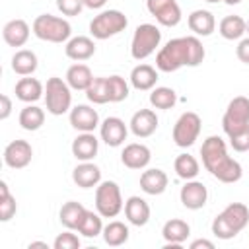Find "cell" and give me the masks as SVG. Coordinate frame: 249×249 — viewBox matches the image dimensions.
<instances>
[{"label":"cell","mask_w":249,"mask_h":249,"mask_svg":"<svg viewBox=\"0 0 249 249\" xmlns=\"http://www.w3.org/2000/svg\"><path fill=\"white\" fill-rule=\"evenodd\" d=\"M200 128H202L200 117L196 113H193V111H187L177 119L175 126H173V142L179 148H189L198 138Z\"/></svg>","instance_id":"30bf717a"},{"label":"cell","mask_w":249,"mask_h":249,"mask_svg":"<svg viewBox=\"0 0 249 249\" xmlns=\"http://www.w3.org/2000/svg\"><path fill=\"white\" fill-rule=\"evenodd\" d=\"M80 245H82L80 237L76 233H72V230H68L64 233H58L54 243H53L54 249H80Z\"/></svg>","instance_id":"ab89813d"},{"label":"cell","mask_w":249,"mask_h":249,"mask_svg":"<svg viewBox=\"0 0 249 249\" xmlns=\"http://www.w3.org/2000/svg\"><path fill=\"white\" fill-rule=\"evenodd\" d=\"M37 54L29 49H19L12 56V70L19 76H31L37 70Z\"/></svg>","instance_id":"f546056e"},{"label":"cell","mask_w":249,"mask_h":249,"mask_svg":"<svg viewBox=\"0 0 249 249\" xmlns=\"http://www.w3.org/2000/svg\"><path fill=\"white\" fill-rule=\"evenodd\" d=\"M235 54H237V58L243 64H249V37H245V39L239 41V45L235 49Z\"/></svg>","instance_id":"7bdbcfd3"},{"label":"cell","mask_w":249,"mask_h":249,"mask_svg":"<svg viewBox=\"0 0 249 249\" xmlns=\"http://www.w3.org/2000/svg\"><path fill=\"white\" fill-rule=\"evenodd\" d=\"M33 35L47 43H64L72 35V25L68 19L53 16V14H41L33 19Z\"/></svg>","instance_id":"277c9868"},{"label":"cell","mask_w":249,"mask_h":249,"mask_svg":"<svg viewBox=\"0 0 249 249\" xmlns=\"http://www.w3.org/2000/svg\"><path fill=\"white\" fill-rule=\"evenodd\" d=\"M187 23H189V29L195 35H198V37H208L216 29L214 14L208 12V10H195V12H191Z\"/></svg>","instance_id":"d4e9b609"},{"label":"cell","mask_w":249,"mask_h":249,"mask_svg":"<svg viewBox=\"0 0 249 249\" xmlns=\"http://www.w3.org/2000/svg\"><path fill=\"white\" fill-rule=\"evenodd\" d=\"M107 91H109V103H121L128 97V84L123 76H109L107 78Z\"/></svg>","instance_id":"d590c367"},{"label":"cell","mask_w":249,"mask_h":249,"mask_svg":"<svg viewBox=\"0 0 249 249\" xmlns=\"http://www.w3.org/2000/svg\"><path fill=\"white\" fill-rule=\"evenodd\" d=\"M202 165L222 183H237L243 175V169L237 160L228 156V146L220 136H208L200 146Z\"/></svg>","instance_id":"7a4b0ae2"},{"label":"cell","mask_w":249,"mask_h":249,"mask_svg":"<svg viewBox=\"0 0 249 249\" xmlns=\"http://www.w3.org/2000/svg\"><path fill=\"white\" fill-rule=\"evenodd\" d=\"M150 160H152L150 148L146 144H140V142L126 144L124 150L121 152V161L128 169H144L150 163Z\"/></svg>","instance_id":"2e32d148"},{"label":"cell","mask_w":249,"mask_h":249,"mask_svg":"<svg viewBox=\"0 0 249 249\" xmlns=\"http://www.w3.org/2000/svg\"><path fill=\"white\" fill-rule=\"evenodd\" d=\"M179 198H181V204L189 210H198L206 204L208 200V191L206 187L200 183V181H187L183 187H181V193H179Z\"/></svg>","instance_id":"5bb4252c"},{"label":"cell","mask_w":249,"mask_h":249,"mask_svg":"<svg viewBox=\"0 0 249 249\" xmlns=\"http://www.w3.org/2000/svg\"><path fill=\"white\" fill-rule=\"evenodd\" d=\"M150 103L156 109H171L177 103V93L171 88H165V86L154 88L152 93H150Z\"/></svg>","instance_id":"e575fe53"},{"label":"cell","mask_w":249,"mask_h":249,"mask_svg":"<svg viewBox=\"0 0 249 249\" xmlns=\"http://www.w3.org/2000/svg\"><path fill=\"white\" fill-rule=\"evenodd\" d=\"M2 37H4L6 45H10V47H23L27 43V39H29V25H27V21L19 19V18L10 19L4 25V29H2Z\"/></svg>","instance_id":"cb8c5ba5"},{"label":"cell","mask_w":249,"mask_h":249,"mask_svg":"<svg viewBox=\"0 0 249 249\" xmlns=\"http://www.w3.org/2000/svg\"><path fill=\"white\" fill-rule=\"evenodd\" d=\"M161 41V31L154 25V23H142L134 29L132 35V43H130V54L134 60H144L148 58L152 53H156V49L160 47Z\"/></svg>","instance_id":"52a82bcc"},{"label":"cell","mask_w":249,"mask_h":249,"mask_svg":"<svg viewBox=\"0 0 249 249\" xmlns=\"http://www.w3.org/2000/svg\"><path fill=\"white\" fill-rule=\"evenodd\" d=\"M222 2H226L228 6H235V4H239L241 0H222Z\"/></svg>","instance_id":"c3c4849f"},{"label":"cell","mask_w":249,"mask_h":249,"mask_svg":"<svg viewBox=\"0 0 249 249\" xmlns=\"http://www.w3.org/2000/svg\"><path fill=\"white\" fill-rule=\"evenodd\" d=\"M72 179H74V183L78 187L91 189V187H97L101 183V169L91 161H82V163H78L74 167Z\"/></svg>","instance_id":"603a6c76"},{"label":"cell","mask_w":249,"mask_h":249,"mask_svg":"<svg viewBox=\"0 0 249 249\" xmlns=\"http://www.w3.org/2000/svg\"><path fill=\"white\" fill-rule=\"evenodd\" d=\"M191 249H214V243L212 241H208V239H195L191 245H189Z\"/></svg>","instance_id":"f6af8a7d"},{"label":"cell","mask_w":249,"mask_h":249,"mask_svg":"<svg viewBox=\"0 0 249 249\" xmlns=\"http://www.w3.org/2000/svg\"><path fill=\"white\" fill-rule=\"evenodd\" d=\"M43 93H45V88L37 78L23 76L16 84V97L23 103H35L43 97Z\"/></svg>","instance_id":"4316f807"},{"label":"cell","mask_w":249,"mask_h":249,"mask_svg":"<svg viewBox=\"0 0 249 249\" xmlns=\"http://www.w3.org/2000/svg\"><path fill=\"white\" fill-rule=\"evenodd\" d=\"M33 148L27 140H12L4 148V163L12 169H23L31 163Z\"/></svg>","instance_id":"7c38bea8"},{"label":"cell","mask_w":249,"mask_h":249,"mask_svg":"<svg viewBox=\"0 0 249 249\" xmlns=\"http://www.w3.org/2000/svg\"><path fill=\"white\" fill-rule=\"evenodd\" d=\"M247 33H249V19H247Z\"/></svg>","instance_id":"f907efd6"},{"label":"cell","mask_w":249,"mask_h":249,"mask_svg":"<svg viewBox=\"0 0 249 249\" xmlns=\"http://www.w3.org/2000/svg\"><path fill=\"white\" fill-rule=\"evenodd\" d=\"M206 2H212L214 4V2H222V0H206Z\"/></svg>","instance_id":"681fc988"},{"label":"cell","mask_w":249,"mask_h":249,"mask_svg":"<svg viewBox=\"0 0 249 249\" xmlns=\"http://www.w3.org/2000/svg\"><path fill=\"white\" fill-rule=\"evenodd\" d=\"M146 8L160 25L175 27L181 21V8L177 0H146Z\"/></svg>","instance_id":"8fae6325"},{"label":"cell","mask_w":249,"mask_h":249,"mask_svg":"<svg viewBox=\"0 0 249 249\" xmlns=\"http://www.w3.org/2000/svg\"><path fill=\"white\" fill-rule=\"evenodd\" d=\"M97 150H99V140L95 138L93 132H82L72 142V156L80 161H91L97 156Z\"/></svg>","instance_id":"d6986e66"},{"label":"cell","mask_w":249,"mask_h":249,"mask_svg":"<svg viewBox=\"0 0 249 249\" xmlns=\"http://www.w3.org/2000/svg\"><path fill=\"white\" fill-rule=\"evenodd\" d=\"M161 235L167 241V249H177L191 235V226L185 220H181V218H171V220H167L163 224Z\"/></svg>","instance_id":"e0dca14e"},{"label":"cell","mask_w":249,"mask_h":249,"mask_svg":"<svg viewBox=\"0 0 249 249\" xmlns=\"http://www.w3.org/2000/svg\"><path fill=\"white\" fill-rule=\"evenodd\" d=\"M45 123V111L37 105L27 103L21 111H19V124L23 130H39Z\"/></svg>","instance_id":"1f68e13d"},{"label":"cell","mask_w":249,"mask_h":249,"mask_svg":"<svg viewBox=\"0 0 249 249\" xmlns=\"http://www.w3.org/2000/svg\"><path fill=\"white\" fill-rule=\"evenodd\" d=\"M128 126H130V132L136 138H148L158 128V115L152 109H140V111H136L132 115Z\"/></svg>","instance_id":"ac0fdd59"},{"label":"cell","mask_w":249,"mask_h":249,"mask_svg":"<svg viewBox=\"0 0 249 249\" xmlns=\"http://www.w3.org/2000/svg\"><path fill=\"white\" fill-rule=\"evenodd\" d=\"M230 146L235 152H249V126L243 128L241 132L230 136Z\"/></svg>","instance_id":"b9f144b4"},{"label":"cell","mask_w":249,"mask_h":249,"mask_svg":"<svg viewBox=\"0 0 249 249\" xmlns=\"http://www.w3.org/2000/svg\"><path fill=\"white\" fill-rule=\"evenodd\" d=\"M70 124L80 132H93L99 126V115L89 105H76L70 109Z\"/></svg>","instance_id":"9a60e30c"},{"label":"cell","mask_w":249,"mask_h":249,"mask_svg":"<svg viewBox=\"0 0 249 249\" xmlns=\"http://www.w3.org/2000/svg\"><path fill=\"white\" fill-rule=\"evenodd\" d=\"M167 173L163 169H158V167H152V169H146L142 171L140 175V189L146 193V195H161L165 189H167Z\"/></svg>","instance_id":"44dd1931"},{"label":"cell","mask_w":249,"mask_h":249,"mask_svg":"<svg viewBox=\"0 0 249 249\" xmlns=\"http://www.w3.org/2000/svg\"><path fill=\"white\" fill-rule=\"evenodd\" d=\"M31 247H45V249H47V243H45V241H31V243H29V249H31Z\"/></svg>","instance_id":"7dc6e473"},{"label":"cell","mask_w":249,"mask_h":249,"mask_svg":"<svg viewBox=\"0 0 249 249\" xmlns=\"http://www.w3.org/2000/svg\"><path fill=\"white\" fill-rule=\"evenodd\" d=\"M126 25H128V19L121 10H103L89 21V33L93 39L103 41L124 31Z\"/></svg>","instance_id":"5b68a950"},{"label":"cell","mask_w":249,"mask_h":249,"mask_svg":"<svg viewBox=\"0 0 249 249\" xmlns=\"http://www.w3.org/2000/svg\"><path fill=\"white\" fill-rule=\"evenodd\" d=\"M16 210H18V204H16V198L8 191V183L0 181V222L12 220Z\"/></svg>","instance_id":"8d00e7d4"},{"label":"cell","mask_w":249,"mask_h":249,"mask_svg":"<svg viewBox=\"0 0 249 249\" xmlns=\"http://www.w3.org/2000/svg\"><path fill=\"white\" fill-rule=\"evenodd\" d=\"M220 35L228 41H235V39H241L245 33H247V21L241 18V16H226L220 25Z\"/></svg>","instance_id":"4dcf8cb0"},{"label":"cell","mask_w":249,"mask_h":249,"mask_svg":"<svg viewBox=\"0 0 249 249\" xmlns=\"http://www.w3.org/2000/svg\"><path fill=\"white\" fill-rule=\"evenodd\" d=\"M86 95L91 103L95 105H103L109 101V91H107V78L99 76V78H93V82L89 84V88L86 89Z\"/></svg>","instance_id":"74e56055"},{"label":"cell","mask_w":249,"mask_h":249,"mask_svg":"<svg viewBox=\"0 0 249 249\" xmlns=\"http://www.w3.org/2000/svg\"><path fill=\"white\" fill-rule=\"evenodd\" d=\"M88 214V208L76 200H68L62 204L60 208V224L66 228V230H80L84 218Z\"/></svg>","instance_id":"83f0119b"},{"label":"cell","mask_w":249,"mask_h":249,"mask_svg":"<svg viewBox=\"0 0 249 249\" xmlns=\"http://www.w3.org/2000/svg\"><path fill=\"white\" fill-rule=\"evenodd\" d=\"M105 2L107 0H84V6L86 8H91V10H99V8L105 6Z\"/></svg>","instance_id":"bcb514c9"},{"label":"cell","mask_w":249,"mask_h":249,"mask_svg":"<svg viewBox=\"0 0 249 249\" xmlns=\"http://www.w3.org/2000/svg\"><path fill=\"white\" fill-rule=\"evenodd\" d=\"M0 119L2 121H6L8 117H10V113H12V99L6 95V93H2L0 95Z\"/></svg>","instance_id":"ee69618b"},{"label":"cell","mask_w":249,"mask_h":249,"mask_svg":"<svg viewBox=\"0 0 249 249\" xmlns=\"http://www.w3.org/2000/svg\"><path fill=\"white\" fill-rule=\"evenodd\" d=\"M64 53L72 60H78V62L88 60L95 54V43H93V39H89L86 35H78V37H72V39L66 41Z\"/></svg>","instance_id":"ffe728a7"},{"label":"cell","mask_w":249,"mask_h":249,"mask_svg":"<svg viewBox=\"0 0 249 249\" xmlns=\"http://www.w3.org/2000/svg\"><path fill=\"white\" fill-rule=\"evenodd\" d=\"M70 86L66 84V80L62 78H49L47 86H45V105L47 111L51 115H64L66 111H70L72 105V93H70Z\"/></svg>","instance_id":"8992f818"},{"label":"cell","mask_w":249,"mask_h":249,"mask_svg":"<svg viewBox=\"0 0 249 249\" xmlns=\"http://www.w3.org/2000/svg\"><path fill=\"white\" fill-rule=\"evenodd\" d=\"M247 224H249V208L243 202H231L212 220V233L218 239H231L241 230H245Z\"/></svg>","instance_id":"3957f363"},{"label":"cell","mask_w":249,"mask_h":249,"mask_svg":"<svg viewBox=\"0 0 249 249\" xmlns=\"http://www.w3.org/2000/svg\"><path fill=\"white\" fill-rule=\"evenodd\" d=\"M173 169H175V173H177L179 179L191 181V179H195L198 175L200 165H198V161H196L195 156H191V154H179L175 158V161H173Z\"/></svg>","instance_id":"d6a6232c"},{"label":"cell","mask_w":249,"mask_h":249,"mask_svg":"<svg viewBox=\"0 0 249 249\" xmlns=\"http://www.w3.org/2000/svg\"><path fill=\"white\" fill-rule=\"evenodd\" d=\"M99 134H101V140L107 146L117 148V146H121L126 140L128 128H126V124H124L123 119H119V117H107L99 124Z\"/></svg>","instance_id":"4fadbf2b"},{"label":"cell","mask_w":249,"mask_h":249,"mask_svg":"<svg viewBox=\"0 0 249 249\" xmlns=\"http://www.w3.org/2000/svg\"><path fill=\"white\" fill-rule=\"evenodd\" d=\"M91 82H93V74H91L89 66H86V64H82V62H76V64H72V66L66 70V84H68L72 89L86 91Z\"/></svg>","instance_id":"f1b7e54d"},{"label":"cell","mask_w":249,"mask_h":249,"mask_svg":"<svg viewBox=\"0 0 249 249\" xmlns=\"http://www.w3.org/2000/svg\"><path fill=\"white\" fill-rule=\"evenodd\" d=\"M156 82H158V70L150 64H138L130 72V86L138 91L154 89Z\"/></svg>","instance_id":"484cf974"},{"label":"cell","mask_w":249,"mask_h":249,"mask_svg":"<svg viewBox=\"0 0 249 249\" xmlns=\"http://www.w3.org/2000/svg\"><path fill=\"white\" fill-rule=\"evenodd\" d=\"M101 214L99 212H91V210H88V214H86V218H84V222H82V226H80V233L84 235V237H95V235H99V233H103V222H101Z\"/></svg>","instance_id":"f35d334b"},{"label":"cell","mask_w":249,"mask_h":249,"mask_svg":"<svg viewBox=\"0 0 249 249\" xmlns=\"http://www.w3.org/2000/svg\"><path fill=\"white\" fill-rule=\"evenodd\" d=\"M247 126H249V97L237 95L226 107V113L222 117V128L230 138Z\"/></svg>","instance_id":"ba28073f"},{"label":"cell","mask_w":249,"mask_h":249,"mask_svg":"<svg viewBox=\"0 0 249 249\" xmlns=\"http://www.w3.org/2000/svg\"><path fill=\"white\" fill-rule=\"evenodd\" d=\"M124 216L132 226H146L150 220V204L142 196H128L124 200Z\"/></svg>","instance_id":"7402d4cb"},{"label":"cell","mask_w":249,"mask_h":249,"mask_svg":"<svg viewBox=\"0 0 249 249\" xmlns=\"http://www.w3.org/2000/svg\"><path fill=\"white\" fill-rule=\"evenodd\" d=\"M128 233H130L128 226L119 222V220H113L107 226H103V239L111 247H119V245L126 243L128 241Z\"/></svg>","instance_id":"836d02e7"},{"label":"cell","mask_w":249,"mask_h":249,"mask_svg":"<svg viewBox=\"0 0 249 249\" xmlns=\"http://www.w3.org/2000/svg\"><path fill=\"white\" fill-rule=\"evenodd\" d=\"M56 8L62 16H78L84 8V0H56Z\"/></svg>","instance_id":"60d3db41"},{"label":"cell","mask_w":249,"mask_h":249,"mask_svg":"<svg viewBox=\"0 0 249 249\" xmlns=\"http://www.w3.org/2000/svg\"><path fill=\"white\" fill-rule=\"evenodd\" d=\"M123 208L124 204H123V195L119 185L115 181L99 183L95 189V210L103 218H115Z\"/></svg>","instance_id":"9c48e42d"},{"label":"cell","mask_w":249,"mask_h":249,"mask_svg":"<svg viewBox=\"0 0 249 249\" xmlns=\"http://www.w3.org/2000/svg\"><path fill=\"white\" fill-rule=\"evenodd\" d=\"M204 47L198 37H177L165 43L156 54V68L161 72H175L183 66H198L204 60Z\"/></svg>","instance_id":"6da1fadb"}]
</instances>
